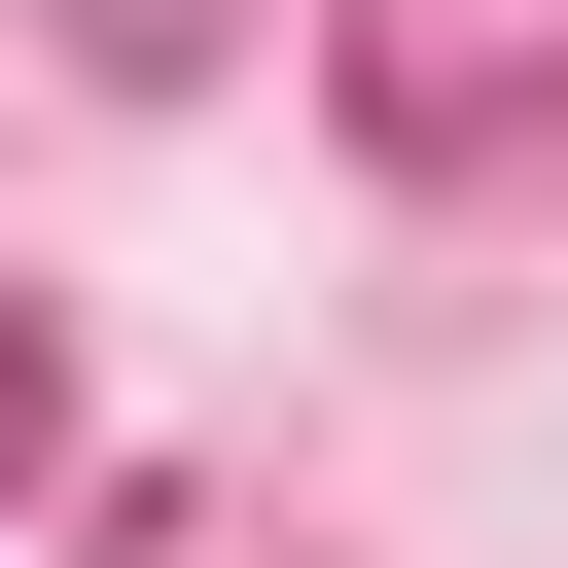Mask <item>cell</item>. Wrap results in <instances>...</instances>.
I'll return each mask as SVG.
<instances>
[{
	"label": "cell",
	"instance_id": "cell-1",
	"mask_svg": "<svg viewBox=\"0 0 568 568\" xmlns=\"http://www.w3.org/2000/svg\"><path fill=\"white\" fill-rule=\"evenodd\" d=\"M0 462H36V320H0Z\"/></svg>",
	"mask_w": 568,
	"mask_h": 568
}]
</instances>
